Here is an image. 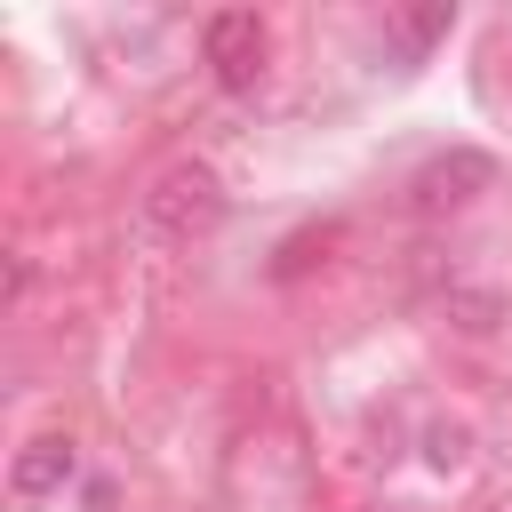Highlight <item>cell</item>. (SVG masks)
I'll use <instances>...</instances> for the list:
<instances>
[{"label":"cell","instance_id":"6da1fadb","mask_svg":"<svg viewBox=\"0 0 512 512\" xmlns=\"http://www.w3.org/2000/svg\"><path fill=\"white\" fill-rule=\"evenodd\" d=\"M216 216H224V184H216V168H200V160L168 168V176L144 192V232H152V240H192V232H208Z\"/></svg>","mask_w":512,"mask_h":512},{"label":"cell","instance_id":"7a4b0ae2","mask_svg":"<svg viewBox=\"0 0 512 512\" xmlns=\"http://www.w3.org/2000/svg\"><path fill=\"white\" fill-rule=\"evenodd\" d=\"M200 48H208L216 88L248 96V88L264 80V16H256V8H216V16H208V32H200Z\"/></svg>","mask_w":512,"mask_h":512},{"label":"cell","instance_id":"3957f363","mask_svg":"<svg viewBox=\"0 0 512 512\" xmlns=\"http://www.w3.org/2000/svg\"><path fill=\"white\" fill-rule=\"evenodd\" d=\"M488 184H496V160H488V152H472V144H456V152H432V160L416 168V184H408V192H416V208H424V216H440V208H464V200H472V192H488Z\"/></svg>","mask_w":512,"mask_h":512},{"label":"cell","instance_id":"277c9868","mask_svg":"<svg viewBox=\"0 0 512 512\" xmlns=\"http://www.w3.org/2000/svg\"><path fill=\"white\" fill-rule=\"evenodd\" d=\"M72 464H80V456H72V440H64V432H40V440H24V448H16L8 488H16L24 504H40V496H56V488L72 480Z\"/></svg>","mask_w":512,"mask_h":512},{"label":"cell","instance_id":"5b68a950","mask_svg":"<svg viewBox=\"0 0 512 512\" xmlns=\"http://www.w3.org/2000/svg\"><path fill=\"white\" fill-rule=\"evenodd\" d=\"M440 32H448V8H416V16H400V40H408V48H432Z\"/></svg>","mask_w":512,"mask_h":512},{"label":"cell","instance_id":"8992f818","mask_svg":"<svg viewBox=\"0 0 512 512\" xmlns=\"http://www.w3.org/2000/svg\"><path fill=\"white\" fill-rule=\"evenodd\" d=\"M464 456V432L456 424H432V464H456Z\"/></svg>","mask_w":512,"mask_h":512}]
</instances>
